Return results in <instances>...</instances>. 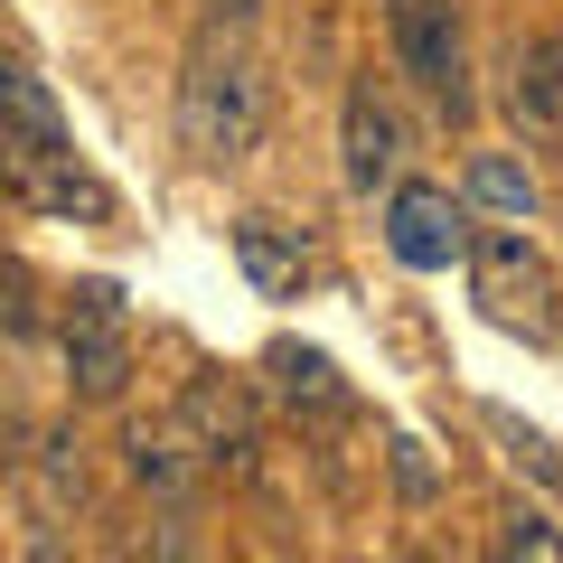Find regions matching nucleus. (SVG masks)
I'll list each match as a JSON object with an SVG mask.
<instances>
[{
  "instance_id": "obj_17",
  "label": "nucleus",
  "mask_w": 563,
  "mask_h": 563,
  "mask_svg": "<svg viewBox=\"0 0 563 563\" xmlns=\"http://www.w3.org/2000/svg\"><path fill=\"white\" fill-rule=\"evenodd\" d=\"M395 479H404V498H432V470H422L413 442H395Z\"/></svg>"
},
{
  "instance_id": "obj_8",
  "label": "nucleus",
  "mask_w": 563,
  "mask_h": 563,
  "mask_svg": "<svg viewBox=\"0 0 563 563\" xmlns=\"http://www.w3.org/2000/svg\"><path fill=\"white\" fill-rule=\"evenodd\" d=\"M122 470H132L151 498L179 507V498H198V479L217 461H207V442L188 432V413H169V422H132V432H122Z\"/></svg>"
},
{
  "instance_id": "obj_6",
  "label": "nucleus",
  "mask_w": 563,
  "mask_h": 563,
  "mask_svg": "<svg viewBox=\"0 0 563 563\" xmlns=\"http://www.w3.org/2000/svg\"><path fill=\"white\" fill-rule=\"evenodd\" d=\"M10 198L57 225H113V188L76 161V141L66 151H10Z\"/></svg>"
},
{
  "instance_id": "obj_2",
  "label": "nucleus",
  "mask_w": 563,
  "mask_h": 563,
  "mask_svg": "<svg viewBox=\"0 0 563 563\" xmlns=\"http://www.w3.org/2000/svg\"><path fill=\"white\" fill-rule=\"evenodd\" d=\"M470 291H479V310L498 329H517V339H536V347L563 329L554 263H544L526 235H479V244H470Z\"/></svg>"
},
{
  "instance_id": "obj_15",
  "label": "nucleus",
  "mask_w": 563,
  "mask_h": 563,
  "mask_svg": "<svg viewBox=\"0 0 563 563\" xmlns=\"http://www.w3.org/2000/svg\"><path fill=\"white\" fill-rule=\"evenodd\" d=\"M488 432L507 442V461H517V470H536V479H563V461L544 451V432H526L517 413H498V404H488Z\"/></svg>"
},
{
  "instance_id": "obj_4",
  "label": "nucleus",
  "mask_w": 563,
  "mask_h": 563,
  "mask_svg": "<svg viewBox=\"0 0 563 563\" xmlns=\"http://www.w3.org/2000/svg\"><path fill=\"white\" fill-rule=\"evenodd\" d=\"M66 385L85 404H113L132 385V329H122V291L113 282H76L66 291Z\"/></svg>"
},
{
  "instance_id": "obj_13",
  "label": "nucleus",
  "mask_w": 563,
  "mask_h": 563,
  "mask_svg": "<svg viewBox=\"0 0 563 563\" xmlns=\"http://www.w3.org/2000/svg\"><path fill=\"white\" fill-rule=\"evenodd\" d=\"M66 141H76V132H66L57 95L20 66V76H10V151H66Z\"/></svg>"
},
{
  "instance_id": "obj_3",
  "label": "nucleus",
  "mask_w": 563,
  "mask_h": 563,
  "mask_svg": "<svg viewBox=\"0 0 563 563\" xmlns=\"http://www.w3.org/2000/svg\"><path fill=\"white\" fill-rule=\"evenodd\" d=\"M385 29H395V66L442 103L451 122L470 113V66H461V0H385Z\"/></svg>"
},
{
  "instance_id": "obj_10",
  "label": "nucleus",
  "mask_w": 563,
  "mask_h": 563,
  "mask_svg": "<svg viewBox=\"0 0 563 563\" xmlns=\"http://www.w3.org/2000/svg\"><path fill=\"white\" fill-rule=\"evenodd\" d=\"M507 113H517V132L563 141V29H544V38H526V47H517V85H507Z\"/></svg>"
},
{
  "instance_id": "obj_14",
  "label": "nucleus",
  "mask_w": 563,
  "mask_h": 563,
  "mask_svg": "<svg viewBox=\"0 0 563 563\" xmlns=\"http://www.w3.org/2000/svg\"><path fill=\"white\" fill-rule=\"evenodd\" d=\"M470 198L479 207H498V217H536V179H526L517 161H507V151H479V161H470Z\"/></svg>"
},
{
  "instance_id": "obj_9",
  "label": "nucleus",
  "mask_w": 563,
  "mask_h": 563,
  "mask_svg": "<svg viewBox=\"0 0 563 563\" xmlns=\"http://www.w3.org/2000/svg\"><path fill=\"white\" fill-rule=\"evenodd\" d=\"M339 141H347V188H366V198H376V188L395 179V161H404V122H395V103H385L376 76L347 85V122H339Z\"/></svg>"
},
{
  "instance_id": "obj_5",
  "label": "nucleus",
  "mask_w": 563,
  "mask_h": 563,
  "mask_svg": "<svg viewBox=\"0 0 563 563\" xmlns=\"http://www.w3.org/2000/svg\"><path fill=\"white\" fill-rule=\"evenodd\" d=\"M385 244H395V263H413V273H451V263H470V207L451 198V188L432 179H404L395 198H385Z\"/></svg>"
},
{
  "instance_id": "obj_12",
  "label": "nucleus",
  "mask_w": 563,
  "mask_h": 563,
  "mask_svg": "<svg viewBox=\"0 0 563 563\" xmlns=\"http://www.w3.org/2000/svg\"><path fill=\"white\" fill-rule=\"evenodd\" d=\"M263 366H273V385H282V404H291V413H320V422H347V413H357V395L339 385V366H329L320 347L273 339V347H263Z\"/></svg>"
},
{
  "instance_id": "obj_11",
  "label": "nucleus",
  "mask_w": 563,
  "mask_h": 563,
  "mask_svg": "<svg viewBox=\"0 0 563 563\" xmlns=\"http://www.w3.org/2000/svg\"><path fill=\"white\" fill-rule=\"evenodd\" d=\"M235 263H244V282H254L263 301H291L310 282V244L273 217H235Z\"/></svg>"
},
{
  "instance_id": "obj_16",
  "label": "nucleus",
  "mask_w": 563,
  "mask_h": 563,
  "mask_svg": "<svg viewBox=\"0 0 563 563\" xmlns=\"http://www.w3.org/2000/svg\"><path fill=\"white\" fill-rule=\"evenodd\" d=\"M507 554H536V563H563V536H554V517H536V507H507Z\"/></svg>"
},
{
  "instance_id": "obj_7",
  "label": "nucleus",
  "mask_w": 563,
  "mask_h": 563,
  "mask_svg": "<svg viewBox=\"0 0 563 563\" xmlns=\"http://www.w3.org/2000/svg\"><path fill=\"white\" fill-rule=\"evenodd\" d=\"M179 413H188V432L207 442V461H217V470H254L263 461V413H254V395H244L235 376H217V366L188 376L179 385Z\"/></svg>"
},
{
  "instance_id": "obj_1",
  "label": "nucleus",
  "mask_w": 563,
  "mask_h": 563,
  "mask_svg": "<svg viewBox=\"0 0 563 563\" xmlns=\"http://www.w3.org/2000/svg\"><path fill=\"white\" fill-rule=\"evenodd\" d=\"M263 141V66L235 20H207L179 66V151L207 169H235Z\"/></svg>"
},
{
  "instance_id": "obj_18",
  "label": "nucleus",
  "mask_w": 563,
  "mask_h": 563,
  "mask_svg": "<svg viewBox=\"0 0 563 563\" xmlns=\"http://www.w3.org/2000/svg\"><path fill=\"white\" fill-rule=\"evenodd\" d=\"M207 20H235L244 29V20H254V0H207Z\"/></svg>"
}]
</instances>
